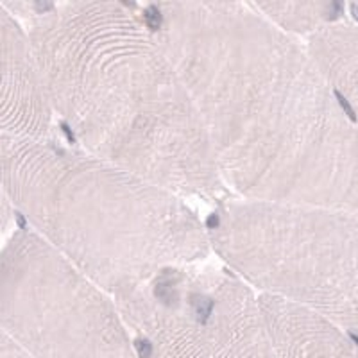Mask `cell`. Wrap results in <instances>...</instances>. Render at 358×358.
<instances>
[{
  "mask_svg": "<svg viewBox=\"0 0 358 358\" xmlns=\"http://www.w3.org/2000/svg\"><path fill=\"white\" fill-rule=\"evenodd\" d=\"M142 11L187 85L231 197L358 212V136L308 47L252 4Z\"/></svg>",
  "mask_w": 358,
  "mask_h": 358,
  "instance_id": "6da1fadb",
  "label": "cell"
},
{
  "mask_svg": "<svg viewBox=\"0 0 358 358\" xmlns=\"http://www.w3.org/2000/svg\"><path fill=\"white\" fill-rule=\"evenodd\" d=\"M27 29L54 118L79 149L187 201L229 199L181 73L142 6H31Z\"/></svg>",
  "mask_w": 358,
  "mask_h": 358,
  "instance_id": "7a4b0ae2",
  "label": "cell"
},
{
  "mask_svg": "<svg viewBox=\"0 0 358 358\" xmlns=\"http://www.w3.org/2000/svg\"><path fill=\"white\" fill-rule=\"evenodd\" d=\"M0 185L29 229L113 299L213 252L187 199L57 140L0 136Z\"/></svg>",
  "mask_w": 358,
  "mask_h": 358,
  "instance_id": "3957f363",
  "label": "cell"
},
{
  "mask_svg": "<svg viewBox=\"0 0 358 358\" xmlns=\"http://www.w3.org/2000/svg\"><path fill=\"white\" fill-rule=\"evenodd\" d=\"M0 328L33 358H138L113 297L29 228L0 249Z\"/></svg>",
  "mask_w": 358,
  "mask_h": 358,
  "instance_id": "277c9868",
  "label": "cell"
},
{
  "mask_svg": "<svg viewBox=\"0 0 358 358\" xmlns=\"http://www.w3.org/2000/svg\"><path fill=\"white\" fill-rule=\"evenodd\" d=\"M115 301L138 358H278L260 296L226 265L167 268Z\"/></svg>",
  "mask_w": 358,
  "mask_h": 358,
  "instance_id": "5b68a950",
  "label": "cell"
},
{
  "mask_svg": "<svg viewBox=\"0 0 358 358\" xmlns=\"http://www.w3.org/2000/svg\"><path fill=\"white\" fill-rule=\"evenodd\" d=\"M54 126L27 29L0 4V136L56 140Z\"/></svg>",
  "mask_w": 358,
  "mask_h": 358,
  "instance_id": "8992f818",
  "label": "cell"
},
{
  "mask_svg": "<svg viewBox=\"0 0 358 358\" xmlns=\"http://www.w3.org/2000/svg\"><path fill=\"white\" fill-rule=\"evenodd\" d=\"M255 9L280 29L296 36L297 33L315 34L334 24L344 6L337 2H255Z\"/></svg>",
  "mask_w": 358,
  "mask_h": 358,
  "instance_id": "52a82bcc",
  "label": "cell"
},
{
  "mask_svg": "<svg viewBox=\"0 0 358 358\" xmlns=\"http://www.w3.org/2000/svg\"><path fill=\"white\" fill-rule=\"evenodd\" d=\"M15 215L17 213L13 210L4 188L0 185V249L4 248L6 242L9 241V236L15 233Z\"/></svg>",
  "mask_w": 358,
  "mask_h": 358,
  "instance_id": "ba28073f",
  "label": "cell"
},
{
  "mask_svg": "<svg viewBox=\"0 0 358 358\" xmlns=\"http://www.w3.org/2000/svg\"><path fill=\"white\" fill-rule=\"evenodd\" d=\"M0 358H33L0 328Z\"/></svg>",
  "mask_w": 358,
  "mask_h": 358,
  "instance_id": "9c48e42d",
  "label": "cell"
}]
</instances>
